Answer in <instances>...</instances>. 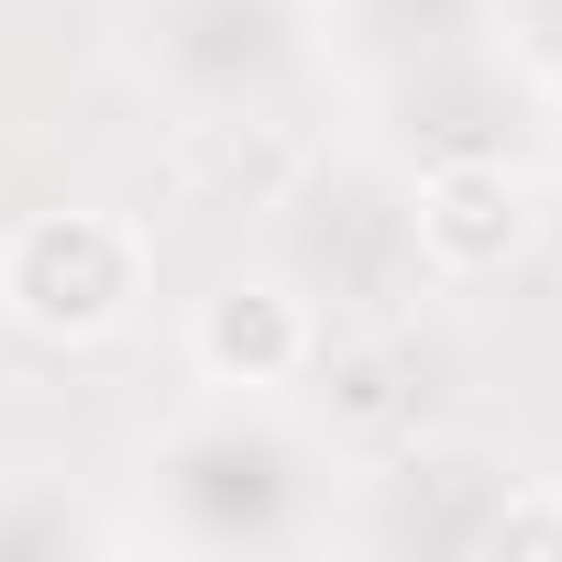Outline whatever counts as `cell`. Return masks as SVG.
I'll use <instances>...</instances> for the list:
<instances>
[{
	"instance_id": "6da1fadb",
	"label": "cell",
	"mask_w": 562,
	"mask_h": 562,
	"mask_svg": "<svg viewBox=\"0 0 562 562\" xmlns=\"http://www.w3.org/2000/svg\"><path fill=\"white\" fill-rule=\"evenodd\" d=\"M144 507L188 551H288L321 529V452L276 397L210 386L144 452Z\"/></svg>"
},
{
	"instance_id": "7a4b0ae2",
	"label": "cell",
	"mask_w": 562,
	"mask_h": 562,
	"mask_svg": "<svg viewBox=\"0 0 562 562\" xmlns=\"http://www.w3.org/2000/svg\"><path fill=\"white\" fill-rule=\"evenodd\" d=\"M133 78L177 111H288L321 67V12L310 0H133Z\"/></svg>"
},
{
	"instance_id": "3957f363",
	"label": "cell",
	"mask_w": 562,
	"mask_h": 562,
	"mask_svg": "<svg viewBox=\"0 0 562 562\" xmlns=\"http://www.w3.org/2000/svg\"><path fill=\"white\" fill-rule=\"evenodd\" d=\"M144 310V232L122 210L56 199L0 232V321L34 342H111Z\"/></svg>"
},
{
	"instance_id": "277c9868",
	"label": "cell",
	"mask_w": 562,
	"mask_h": 562,
	"mask_svg": "<svg viewBox=\"0 0 562 562\" xmlns=\"http://www.w3.org/2000/svg\"><path fill=\"white\" fill-rule=\"evenodd\" d=\"M288 210V288L299 299H342V310H397L419 288V221L408 188L375 166H299V188L276 199Z\"/></svg>"
},
{
	"instance_id": "5b68a950",
	"label": "cell",
	"mask_w": 562,
	"mask_h": 562,
	"mask_svg": "<svg viewBox=\"0 0 562 562\" xmlns=\"http://www.w3.org/2000/svg\"><path fill=\"white\" fill-rule=\"evenodd\" d=\"M507 485H518V474H507L485 441H397V452L364 474L353 540H364V551H485Z\"/></svg>"
},
{
	"instance_id": "8992f818",
	"label": "cell",
	"mask_w": 562,
	"mask_h": 562,
	"mask_svg": "<svg viewBox=\"0 0 562 562\" xmlns=\"http://www.w3.org/2000/svg\"><path fill=\"white\" fill-rule=\"evenodd\" d=\"M310 353H321V321H310V299L288 288V276H232V288H210L199 321H188V364H199V386H232V397L299 386Z\"/></svg>"
},
{
	"instance_id": "52a82bcc",
	"label": "cell",
	"mask_w": 562,
	"mask_h": 562,
	"mask_svg": "<svg viewBox=\"0 0 562 562\" xmlns=\"http://www.w3.org/2000/svg\"><path fill=\"white\" fill-rule=\"evenodd\" d=\"M310 12H321V67H342L364 89H397L419 67L496 45V0H310Z\"/></svg>"
},
{
	"instance_id": "ba28073f",
	"label": "cell",
	"mask_w": 562,
	"mask_h": 562,
	"mask_svg": "<svg viewBox=\"0 0 562 562\" xmlns=\"http://www.w3.org/2000/svg\"><path fill=\"white\" fill-rule=\"evenodd\" d=\"M408 221H419L430 276H496L529 243V177L518 155H441L408 177Z\"/></svg>"
},
{
	"instance_id": "9c48e42d",
	"label": "cell",
	"mask_w": 562,
	"mask_h": 562,
	"mask_svg": "<svg viewBox=\"0 0 562 562\" xmlns=\"http://www.w3.org/2000/svg\"><path fill=\"white\" fill-rule=\"evenodd\" d=\"M375 100L397 111V144H408L419 166H441V155H507V133H518V111H529V67H518L507 45H485V56L419 67V78H397V89H375Z\"/></svg>"
},
{
	"instance_id": "30bf717a",
	"label": "cell",
	"mask_w": 562,
	"mask_h": 562,
	"mask_svg": "<svg viewBox=\"0 0 562 562\" xmlns=\"http://www.w3.org/2000/svg\"><path fill=\"white\" fill-rule=\"evenodd\" d=\"M321 364V408H331V430H408V353H386V342H353V353H310Z\"/></svg>"
},
{
	"instance_id": "8fae6325",
	"label": "cell",
	"mask_w": 562,
	"mask_h": 562,
	"mask_svg": "<svg viewBox=\"0 0 562 562\" xmlns=\"http://www.w3.org/2000/svg\"><path fill=\"white\" fill-rule=\"evenodd\" d=\"M78 540H122V529L89 518L56 474H12L0 485V551H78Z\"/></svg>"
},
{
	"instance_id": "7c38bea8",
	"label": "cell",
	"mask_w": 562,
	"mask_h": 562,
	"mask_svg": "<svg viewBox=\"0 0 562 562\" xmlns=\"http://www.w3.org/2000/svg\"><path fill=\"white\" fill-rule=\"evenodd\" d=\"M496 45L529 78H562V0H496Z\"/></svg>"
},
{
	"instance_id": "4fadbf2b",
	"label": "cell",
	"mask_w": 562,
	"mask_h": 562,
	"mask_svg": "<svg viewBox=\"0 0 562 562\" xmlns=\"http://www.w3.org/2000/svg\"><path fill=\"white\" fill-rule=\"evenodd\" d=\"M485 551H507V562H518V551H562V496H551V485H507Z\"/></svg>"
}]
</instances>
